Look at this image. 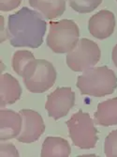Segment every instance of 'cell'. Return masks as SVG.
I'll use <instances>...</instances> for the list:
<instances>
[{
    "mask_svg": "<svg viewBox=\"0 0 117 157\" xmlns=\"http://www.w3.org/2000/svg\"><path fill=\"white\" fill-rule=\"evenodd\" d=\"M46 29L47 23L39 12L24 7L9 16L7 36L14 47L38 48L42 44Z\"/></svg>",
    "mask_w": 117,
    "mask_h": 157,
    "instance_id": "6da1fadb",
    "label": "cell"
},
{
    "mask_svg": "<svg viewBox=\"0 0 117 157\" xmlns=\"http://www.w3.org/2000/svg\"><path fill=\"white\" fill-rule=\"evenodd\" d=\"M77 88L83 95L104 97L113 93L117 88V77L107 66L92 67L83 71L77 78Z\"/></svg>",
    "mask_w": 117,
    "mask_h": 157,
    "instance_id": "7a4b0ae2",
    "label": "cell"
},
{
    "mask_svg": "<svg viewBox=\"0 0 117 157\" xmlns=\"http://www.w3.org/2000/svg\"><path fill=\"white\" fill-rule=\"evenodd\" d=\"M80 38L77 24L68 19L50 22V30L47 36V45L58 54L68 53L75 48Z\"/></svg>",
    "mask_w": 117,
    "mask_h": 157,
    "instance_id": "3957f363",
    "label": "cell"
},
{
    "mask_svg": "<svg viewBox=\"0 0 117 157\" xmlns=\"http://www.w3.org/2000/svg\"><path fill=\"white\" fill-rule=\"evenodd\" d=\"M53 65L45 59H33L24 70L23 78L26 89L33 93H42L51 89L56 80Z\"/></svg>",
    "mask_w": 117,
    "mask_h": 157,
    "instance_id": "277c9868",
    "label": "cell"
},
{
    "mask_svg": "<svg viewBox=\"0 0 117 157\" xmlns=\"http://www.w3.org/2000/svg\"><path fill=\"white\" fill-rule=\"evenodd\" d=\"M66 123L73 145L82 150H90L96 147L97 130L88 113L79 110Z\"/></svg>",
    "mask_w": 117,
    "mask_h": 157,
    "instance_id": "5b68a950",
    "label": "cell"
},
{
    "mask_svg": "<svg viewBox=\"0 0 117 157\" xmlns=\"http://www.w3.org/2000/svg\"><path fill=\"white\" fill-rule=\"evenodd\" d=\"M101 52L98 45L89 39L79 40L75 48L68 53L67 64L74 72L83 71L94 67L100 59Z\"/></svg>",
    "mask_w": 117,
    "mask_h": 157,
    "instance_id": "8992f818",
    "label": "cell"
},
{
    "mask_svg": "<svg viewBox=\"0 0 117 157\" xmlns=\"http://www.w3.org/2000/svg\"><path fill=\"white\" fill-rule=\"evenodd\" d=\"M75 104V92L70 88H57L47 97L45 108L49 117L59 120L68 115Z\"/></svg>",
    "mask_w": 117,
    "mask_h": 157,
    "instance_id": "52a82bcc",
    "label": "cell"
},
{
    "mask_svg": "<svg viewBox=\"0 0 117 157\" xmlns=\"http://www.w3.org/2000/svg\"><path fill=\"white\" fill-rule=\"evenodd\" d=\"M20 114L23 119L22 131L16 137L21 143H32L44 133L45 124L42 117L34 110L22 109Z\"/></svg>",
    "mask_w": 117,
    "mask_h": 157,
    "instance_id": "ba28073f",
    "label": "cell"
},
{
    "mask_svg": "<svg viewBox=\"0 0 117 157\" xmlns=\"http://www.w3.org/2000/svg\"><path fill=\"white\" fill-rule=\"evenodd\" d=\"M115 27V16L108 10H101L90 18L88 30L92 36L98 40L111 37Z\"/></svg>",
    "mask_w": 117,
    "mask_h": 157,
    "instance_id": "9c48e42d",
    "label": "cell"
},
{
    "mask_svg": "<svg viewBox=\"0 0 117 157\" xmlns=\"http://www.w3.org/2000/svg\"><path fill=\"white\" fill-rule=\"evenodd\" d=\"M23 125V119L20 113L13 110H0V139L2 141L17 137Z\"/></svg>",
    "mask_w": 117,
    "mask_h": 157,
    "instance_id": "30bf717a",
    "label": "cell"
},
{
    "mask_svg": "<svg viewBox=\"0 0 117 157\" xmlns=\"http://www.w3.org/2000/svg\"><path fill=\"white\" fill-rule=\"evenodd\" d=\"M22 88L18 80L9 74H2L0 76V106L16 103L21 98Z\"/></svg>",
    "mask_w": 117,
    "mask_h": 157,
    "instance_id": "8fae6325",
    "label": "cell"
},
{
    "mask_svg": "<svg viewBox=\"0 0 117 157\" xmlns=\"http://www.w3.org/2000/svg\"><path fill=\"white\" fill-rule=\"evenodd\" d=\"M28 2L46 20L60 17L66 10V0H28Z\"/></svg>",
    "mask_w": 117,
    "mask_h": 157,
    "instance_id": "7c38bea8",
    "label": "cell"
},
{
    "mask_svg": "<svg viewBox=\"0 0 117 157\" xmlns=\"http://www.w3.org/2000/svg\"><path fill=\"white\" fill-rule=\"evenodd\" d=\"M71 148L68 140L62 137L48 136L42 144L41 157H68Z\"/></svg>",
    "mask_w": 117,
    "mask_h": 157,
    "instance_id": "4fadbf2b",
    "label": "cell"
},
{
    "mask_svg": "<svg viewBox=\"0 0 117 157\" xmlns=\"http://www.w3.org/2000/svg\"><path fill=\"white\" fill-rule=\"evenodd\" d=\"M95 120L98 125L112 126L117 124V98L109 99L97 105Z\"/></svg>",
    "mask_w": 117,
    "mask_h": 157,
    "instance_id": "5bb4252c",
    "label": "cell"
},
{
    "mask_svg": "<svg viewBox=\"0 0 117 157\" xmlns=\"http://www.w3.org/2000/svg\"><path fill=\"white\" fill-rule=\"evenodd\" d=\"M35 59L34 55L30 51H17L12 56V68L18 75L23 76L24 70L31 60Z\"/></svg>",
    "mask_w": 117,
    "mask_h": 157,
    "instance_id": "9a60e30c",
    "label": "cell"
},
{
    "mask_svg": "<svg viewBox=\"0 0 117 157\" xmlns=\"http://www.w3.org/2000/svg\"><path fill=\"white\" fill-rule=\"evenodd\" d=\"M70 8L79 13H88L95 10L102 0H68Z\"/></svg>",
    "mask_w": 117,
    "mask_h": 157,
    "instance_id": "2e32d148",
    "label": "cell"
},
{
    "mask_svg": "<svg viewBox=\"0 0 117 157\" xmlns=\"http://www.w3.org/2000/svg\"><path fill=\"white\" fill-rule=\"evenodd\" d=\"M104 152L107 157H117V130L111 132L104 143Z\"/></svg>",
    "mask_w": 117,
    "mask_h": 157,
    "instance_id": "e0dca14e",
    "label": "cell"
},
{
    "mask_svg": "<svg viewBox=\"0 0 117 157\" xmlns=\"http://www.w3.org/2000/svg\"><path fill=\"white\" fill-rule=\"evenodd\" d=\"M0 156H15L18 157L19 151L12 143H1L0 145Z\"/></svg>",
    "mask_w": 117,
    "mask_h": 157,
    "instance_id": "ac0fdd59",
    "label": "cell"
},
{
    "mask_svg": "<svg viewBox=\"0 0 117 157\" xmlns=\"http://www.w3.org/2000/svg\"><path fill=\"white\" fill-rule=\"evenodd\" d=\"M22 3V0H0V10L11 11L17 9Z\"/></svg>",
    "mask_w": 117,
    "mask_h": 157,
    "instance_id": "d6986e66",
    "label": "cell"
},
{
    "mask_svg": "<svg viewBox=\"0 0 117 157\" xmlns=\"http://www.w3.org/2000/svg\"><path fill=\"white\" fill-rule=\"evenodd\" d=\"M112 61L114 63V65L117 68V44L113 47L112 49Z\"/></svg>",
    "mask_w": 117,
    "mask_h": 157,
    "instance_id": "ffe728a7",
    "label": "cell"
},
{
    "mask_svg": "<svg viewBox=\"0 0 117 157\" xmlns=\"http://www.w3.org/2000/svg\"><path fill=\"white\" fill-rule=\"evenodd\" d=\"M116 1H117V0H116Z\"/></svg>",
    "mask_w": 117,
    "mask_h": 157,
    "instance_id": "44dd1931",
    "label": "cell"
}]
</instances>
